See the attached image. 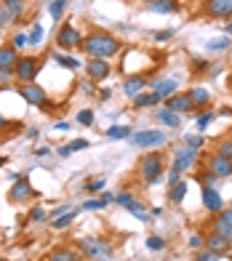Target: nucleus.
<instances>
[{
  "mask_svg": "<svg viewBox=\"0 0 232 261\" xmlns=\"http://www.w3.org/2000/svg\"><path fill=\"white\" fill-rule=\"evenodd\" d=\"M91 59H110L112 56H118L120 54V40L118 38H112V35L107 32H91L83 38V45H80Z\"/></svg>",
  "mask_w": 232,
  "mask_h": 261,
  "instance_id": "obj_1",
  "label": "nucleus"
},
{
  "mask_svg": "<svg viewBox=\"0 0 232 261\" xmlns=\"http://www.w3.org/2000/svg\"><path fill=\"white\" fill-rule=\"evenodd\" d=\"M78 251L91 261H112L115 251L104 237H91V234H80L78 237Z\"/></svg>",
  "mask_w": 232,
  "mask_h": 261,
  "instance_id": "obj_2",
  "label": "nucleus"
},
{
  "mask_svg": "<svg viewBox=\"0 0 232 261\" xmlns=\"http://www.w3.org/2000/svg\"><path fill=\"white\" fill-rule=\"evenodd\" d=\"M163 173H166L163 155L149 149L147 155L142 158V163H139V176H142V181H144L147 187H152V184H158L160 179H163Z\"/></svg>",
  "mask_w": 232,
  "mask_h": 261,
  "instance_id": "obj_3",
  "label": "nucleus"
},
{
  "mask_svg": "<svg viewBox=\"0 0 232 261\" xmlns=\"http://www.w3.org/2000/svg\"><path fill=\"white\" fill-rule=\"evenodd\" d=\"M136 149H158L168 144V130H158V128H147V130H134V136L128 139Z\"/></svg>",
  "mask_w": 232,
  "mask_h": 261,
  "instance_id": "obj_4",
  "label": "nucleus"
},
{
  "mask_svg": "<svg viewBox=\"0 0 232 261\" xmlns=\"http://www.w3.org/2000/svg\"><path fill=\"white\" fill-rule=\"evenodd\" d=\"M56 45H59V51H75L83 45V35L75 24H62L56 32Z\"/></svg>",
  "mask_w": 232,
  "mask_h": 261,
  "instance_id": "obj_5",
  "label": "nucleus"
},
{
  "mask_svg": "<svg viewBox=\"0 0 232 261\" xmlns=\"http://www.w3.org/2000/svg\"><path fill=\"white\" fill-rule=\"evenodd\" d=\"M40 72V62L35 56H19V62L14 67V77L19 83H35V77H38Z\"/></svg>",
  "mask_w": 232,
  "mask_h": 261,
  "instance_id": "obj_6",
  "label": "nucleus"
},
{
  "mask_svg": "<svg viewBox=\"0 0 232 261\" xmlns=\"http://www.w3.org/2000/svg\"><path fill=\"white\" fill-rule=\"evenodd\" d=\"M195 160H198V149L182 144V147L173 149V163H171V168L179 171V173H182V171H190L192 165H195Z\"/></svg>",
  "mask_w": 232,
  "mask_h": 261,
  "instance_id": "obj_7",
  "label": "nucleus"
},
{
  "mask_svg": "<svg viewBox=\"0 0 232 261\" xmlns=\"http://www.w3.org/2000/svg\"><path fill=\"white\" fill-rule=\"evenodd\" d=\"M176 88H179V83L173 80V77H158V80L149 83V91H152L160 101H166V99L173 96V93H179Z\"/></svg>",
  "mask_w": 232,
  "mask_h": 261,
  "instance_id": "obj_8",
  "label": "nucleus"
},
{
  "mask_svg": "<svg viewBox=\"0 0 232 261\" xmlns=\"http://www.w3.org/2000/svg\"><path fill=\"white\" fill-rule=\"evenodd\" d=\"M19 96L24 99L27 104H32V107H45L48 104V99H45V88L35 86V83H24V86L19 88Z\"/></svg>",
  "mask_w": 232,
  "mask_h": 261,
  "instance_id": "obj_9",
  "label": "nucleus"
},
{
  "mask_svg": "<svg viewBox=\"0 0 232 261\" xmlns=\"http://www.w3.org/2000/svg\"><path fill=\"white\" fill-rule=\"evenodd\" d=\"M123 93H125V96H128L131 101L139 96V93H144L147 88H149V83H147V77L144 75H128V77H125L123 80Z\"/></svg>",
  "mask_w": 232,
  "mask_h": 261,
  "instance_id": "obj_10",
  "label": "nucleus"
},
{
  "mask_svg": "<svg viewBox=\"0 0 232 261\" xmlns=\"http://www.w3.org/2000/svg\"><path fill=\"white\" fill-rule=\"evenodd\" d=\"M203 208L208 211V213H222L224 211V200H222V195H219V189L216 187H203Z\"/></svg>",
  "mask_w": 232,
  "mask_h": 261,
  "instance_id": "obj_11",
  "label": "nucleus"
},
{
  "mask_svg": "<svg viewBox=\"0 0 232 261\" xmlns=\"http://www.w3.org/2000/svg\"><path fill=\"white\" fill-rule=\"evenodd\" d=\"M208 173H214L216 179H227V176H232V160L214 152V155L208 158Z\"/></svg>",
  "mask_w": 232,
  "mask_h": 261,
  "instance_id": "obj_12",
  "label": "nucleus"
},
{
  "mask_svg": "<svg viewBox=\"0 0 232 261\" xmlns=\"http://www.w3.org/2000/svg\"><path fill=\"white\" fill-rule=\"evenodd\" d=\"M86 72H88V77L94 80V83H101V80L110 77L112 67H110L107 59H91V62L86 64Z\"/></svg>",
  "mask_w": 232,
  "mask_h": 261,
  "instance_id": "obj_13",
  "label": "nucleus"
},
{
  "mask_svg": "<svg viewBox=\"0 0 232 261\" xmlns=\"http://www.w3.org/2000/svg\"><path fill=\"white\" fill-rule=\"evenodd\" d=\"M163 104H166V110L176 112V115H184V112H192V110H195V104H192V99H190V93H173V96L166 99Z\"/></svg>",
  "mask_w": 232,
  "mask_h": 261,
  "instance_id": "obj_14",
  "label": "nucleus"
},
{
  "mask_svg": "<svg viewBox=\"0 0 232 261\" xmlns=\"http://www.w3.org/2000/svg\"><path fill=\"white\" fill-rule=\"evenodd\" d=\"M205 14L216 16V19H227L232 16V0H205Z\"/></svg>",
  "mask_w": 232,
  "mask_h": 261,
  "instance_id": "obj_15",
  "label": "nucleus"
},
{
  "mask_svg": "<svg viewBox=\"0 0 232 261\" xmlns=\"http://www.w3.org/2000/svg\"><path fill=\"white\" fill-rule=\"evenodd\" d=\"M32 195H35V189H32V184H30L27 176L16 179L14 189H11V200H14V203H24V200H30Z\"/></svg>",
  "mask_w": 232,
  "mask_h": 261,
  "instance_id": "obj_16",
  "label": "nucleus"
},
{
  "mask_svg": "<svg viewBox=\"0 0 232 261\" xmlns=\"http://www.w3.org/2000/svg\"><path fill=\"white\" fill-rule=\"evenodd\" d=\"M16 62H19V51L14 48V45H3V48H0V69L14 72Z\"/></svg>",
  "mask_w": 232,
  "mask_h": 261,
  "instance_id": "obj_17",
  "label": "nucleus"
},
{
  "mask_svg": "<svg viewBox=\"0 0 232 261\" xmlns=\"http://www.w3.org/2000/svg\"><path fill=\"white\" fill-rule=\"evenodd\" d=\"M187 93H190V99H192V104H195V110H200V107L211 104V91H208L205 86H195V88H190Z\"/></svg>",
  "mask_w": 232,
  "mask_h": 261,
  "instance_id": "obj_18",
  "label": "nucleus"
},
{
  "mask_svg": "<svg viewBox=\"0 0 232 261\" xmlns=\"http://www.w3.org/2000/svg\"><path fill=\"white\" fill-rule=\"evenodd\" d=\"M176 8V0H147V11L152 14H173Z\"/></svg>",
  "mask_w": 232,
  "mask_h": 261,
  "instance_id": "obj_19",
  "label": "nucleus"
},
{
  "mask_svg": "<svg viewBox=\"0 0 232 261\" xmlns=\"http://www.w3.org/2000/svg\"><path fill=\"white\" fill-rule=\"evenodd\" d=\"M229 245H232V243H229V240H224V237H222V234H216V232H211V234L205 237V248H211V251L222 253V256L229 251Z\"/></svg>",
  "mask_w": 232,
  "mask_h": 261,
  "instance_id": "obj_20",
  "label": "nucleus"
},
{
  "mask_svg": "<svg viewBox=\"0 0 232 261\" xmlns=\"http://www.w3.org/2000/svg\"><path fill=\"white\" fill-rule=\"evenodd\" d=\"M155 117H158V123H163L168 128H179L182 125V115L166 110V107H163V110H155Z\"/></svg>",
  "mask_w": 232,
  "mask_h": 261,
  "instance_id": "obj_21",
  "label": "nucleus"
},
{
  "mask_svg": "<svg viewBox=\"0 0 232 261\" xmlns=\"http://www.w3.org/2000/svg\"><path fill=\"white\" fill-rule=\"evenodd\" d=\"M229 45H232V38H229V35H222V38H211V40H208L205 51L208 54H224Z\"/></svg>",
  "mask_w": 232,
  "mask_h": 261,
  "instance_id": "obj_22",
  "label": "nucleus"
},
{
  "mask_svg": "<svg viewBox=\"0 0 232 261\" xmlns=\"http://www.w3.org/2000/svg\"><path fill=\"white\" fill-rule=\"evenodd\" d=\"M104 136L112 139V141H120V139H131L134 136V128L131 125H110L104 130Z\"/></svg>",
  "mask_w": 232,
  "mask_h": 261,
  "instance_id": "obj_23",
  "label": "nucleus"
},
{
  "mask_svg": "<svg viewBox=\"0 0 232 261\" xmlns=\"http://www.w3.org/2000/svg\"><path fill=\"white\" fill-rule=\"evenodd\" d=\"M158 104H160V99L155 96L152 91H144V93H139V96L134 99L136 110H149V107H158Z\"/></svg>",
  "mask_w": 232,
  "mask_h": 261,
  "instance_id": "obj_24",
  "label": "nucleus"
},
{
  "mask_svg": "<svg viewBox=\"0 0 232 261\" xmlns=\"http://www.w3.org/2000/svg\"><path fill=\"white\" fill-rule=\"evenodd\" d=\"M112 200H115V195H107V192H104L99 200H86V203L80 205V211H104V208L112 203Z\"/></svg>",
  "mask_w": 232,
  "mask_h": 261,
  "instance_id": "obj_25",
  "label": "nucleus"
},
{
  "mask_svg": "<svg viewBox=\"0 0 232 261\" xmlns=\"http://www.w3.org/2000/svg\"><path fill=\"white\" fill-rule=\"evenodd\" d=\"M187 189H190V184L187 181H176L173 187H168V200L171 203H184V195H187Z\"/></svg>",
  "mask_w": 232,
  "mask_h": 261,
  "instance_id": "obj_26",
  "label": "nucleus"
},
{
  "mask_svg": "<svg viewBox=\"0 0 232 261\" xmlns=\"http://www.w3.org/2000/svg\"><path fill=\"white\" fill-rule=\"evenodd\" d=\"M80 149H88V141L86 139H72L69 144L59 147V158H69V155H75V152H80Z\"/></svg>",
  "mask_w": 232,
  "mask_h": 261,
  "instance_id": "obj_27",
  "label": "nucleus"
},
{
  "mask_svg": "<svg viewBox=\"0 0 232 261\" xmlns=\"http://www.w3.org/2000/svg\"><path fill=\"white\" fill-rule=\"evenodd\" d=\"M54 62L59 64V67H64V69H78L80 67V62L78 59H72V56H67V54H62V51H54Z\"/></svg>",
  "mask_w": 232,
  "mask_h": 261,
  "instance_id": "obj_28",
  "label": "nucleus"
},
{
  "mask_svg": "<svg viewBox=\"0 0 232 261\" xmlns=\"http://www.w3.org/2000/svg\"><path fill=\"white\" fill-rule=\"evenodd\" d=\"M3 8L8 11L11 19H19L24 14V0H3Z\"/></svg>",
  "mask_w": 232,
  "mask_h": 261,
  "instance_id": "obj_29",
  "label": "nucleus"
},
{
  "mask_svg": "<svg viewBox=\"0 0 232 261\" xmlns=\"http://www.w3.org/2000/svg\"><path fill=\"white\" fill-rule=\"evenodd\" d=\"M67 6H69V0H51V3H48V14H51V19H54V21H59V19L64 16Z\"/></svg>",
  "mask_w": 232,
  "mask_h": 261,
  "instance_id": "obj_30",
  "label": "nucleus"
},
{
  "mask_svg": "<svg viewBox=\"0 0 232 261\" xmlns=\"http://www.w3.org/2000/svg\"><path fill=\"white\" fill-rule=\"evenodd\" d=\"M48 261H80V256L69 248H56V251L48 256Z\"/></svg>",
  "mask_w": 232,
  "mask_h": 261,
  "instance_id": "obj_31",
  "label": "nucleus"
},
{
  "mask_svg": "<svg viewBox=\"0 0 232 261\" xmlns=\"http://www.w3.org/2000/svg\"><path fill=\"white\" fill-rule=\"evenodd\" d=\"M80 213V208H72L69 213H64V216H59V219H54L51 224H54V229H64V227H69V224L75 221V216Z\"/></svg>",
  "mask_w": 232,
  "mask_h": 261,
  "instance_id": "obj_32",
  "label": "nucleus"
},
{
  "mask_svg": "<svg viewBox=\"0 0 232 261\" xmlns=\"http://www.w3.org/2000/svg\"><path fill=\"white\" fill-rule=\"evenodd\" d=\"M214 232H216V234H222L224 240H229V243H232V224L222 221V219H219V216L214 219Z\"/></svg>",
  "mask_w": 232,
  "mask_h": 261,
  "instance_id": "obj_33",
  "label": "nucleus"
},
{
  "mask_svg": "<svg viewBox=\"0 0 232 261\" xmlns=\"http://www.w3.org/2000/svg\"><path fill=\"white\" fill-rule=\"evenodd\" d=\"M184 144H187V147H192V149H203L205 147V139L200 136V134H184Z\"/></svg>",
  "mask_w": 232,
  "mask_h": 261,
  "instance_id": "obj_34",
  "label": "nucleus"
},
{
  "mask_svg": "<svg viewBox=\"0 0 232 261\" xmlns=\"http://www.w3.org/2000/svg\"><path fill=\"white\" fill-rule=\"evenodd\" d=\"M144 245L149 248V251H163V248H166V240H163V237H158V234H149L147 240H144Z\"/></svg>",
  "mask_w": 232,
  "mask_h": 261,
  "instance_id": "obj_35",
  "label": "nucleus"
},
{
  "mask_svg": "<svg viewBox=\"0 0 232 261\" xmlns=\"http://www.w3.org/2000/svg\"><path fill=\"white\" fill-rule=\"evenodd\" d=\"M30 221H32V224H43V221H48V213H45V208H43V205L32 208V211H30Z\"/></svg>",
  "mask_w": 232,
  "mask_h": 261,
  "instance_id": "obj_36",
  "label": "nucleus"
},
{
  "mask_svg": "<svg viewBox=\"0 0 232 261\" xmlns=\"http://www.w3.org/2000/svg\"><path fill=\"white\" fill-rule=\"evenodd\" d=\"M216 155H222V158H229V160H232V139L219 141V144H216Z\"/></svg>",
  "mask_w": 232,
  "mask_h": 261,
  "instance_id": "obj_37",
  "label": "nucleus"
},
{
  "mask_svg": "<svg viewBox=\"0 0 232 261\" xmlns=\"http://www.w3.org/2000/svg\"><path fill=\"white\" fill-rule=\"evenodd\" d=\"M104 187H107V179H91V181L86 184V192L96 195V192H104Z\"/></svg>",
  "mask_w": 232,
  "mask_h": 261,
  "instance_id": "obj_38",
  "label": "nucleus"
},
{
  "mask_svg": "<svg viewBox=\"0 0 232 261\" xmlns=\"http://www.w3.org/2000/svg\"><path fill=\"white\" fill-rule=\"evenodd\" d=\"M43 35H45V32H43V27H40V24H35V27H32V32L27 35V45H38V43L43 40Z\"/></svg>",
  "mask_w": 232,
  "mask_h": 261,
  "instance_id": "obj_39",
  "label": "nucleus"
},
{
  "mask_svg": "<svg viewBox=\"0 0 232 261\" xmlns=\"http://www.w3.org/2000/svg\"><path fill=\"white\" fill-rule=\"evenodd\" d=\"M115 203L123 205V208H128V205H134V203H136V197H134L131 192H118V195H115Z\"/></svg>",
  "mask_w": 232,
  "mask_h": 261,
  "instance_id": "obj_40",
  "label": "nucleus"
},
{
  "mask_svg": "<svg viewBox=\"0 0 232 261\" xmlns=\"http://www.w3.org/2000/svg\"><path fill=\"white\" fill-rule=\"evenodd\" d=\"M187 243H190V248H195V251H203V248H205V237L200 232H195V234L187 237Z\"/></svg>",
  "mask_w": 232,
  "mask_h": 261,
  "instance_id": "obj_41",
  "label": "nucleus"
},
{
  "mask_svg": "<svg viewBox=\"0 0 232 261\" xmlns=\"http://www.w3.org/2000/svg\"><path fill=\"white\" fill-rule=\"evenodd\" d=\"M219 258H222V253L211 251V248H203V251L195 256V261H219Z\"/></svg>",
  "mask_w": 232,
  "mask_h": 261,
  "instance_id": "obj_42",
  "label": "nucleus"
},
{
  "mask_svg": "<svg viewBox=\"0 0 232 261\" xmlns=\"http://www.w3.org/2000/svg\"><path fill=\"white\" fill-rule=\"evenodd\" d=\"M214 117H216V112H211V110H208V112H203V115L198 117V128H200V130H205L208 125L214 123Z\"/></svg>",
  "mask_w": 232,
  "mask_h": 261,
  "instance_id": "obj_43",
  "label": "nucleus"
},
{
  "mask_svg": "<svg viewBox=\"0 0 232 261\" xmlns=\"http://www.w3.org/2000/svg\"><path fill=\"white\" fill-rule=\"evenodd\" d=\"M78 123L80 125H94V112H91V110H80L78 112Z\"/></svg>",
  "mask_w": 232,
  "mask_h": 261,
  "instance_id": "obj_44",
  "label": "nucleus"
},
{
  "mask_svg": "<svg viewBox=\"0 0 232 261\" xmlns=\"http://www.w3.org/2000/svg\"><path fill=\"white\" fill-rule=\"evenodd\" d=\"M11 45H14L16 51H19V48H24V45H27V35H24V32H16V35H14V40H11Z\"/></svg>",
  "mask_w": 232,
  "mask_h": 261,
  "instance_id": "obj_45",
  "label": "nucleus"
},
{
  "mask_svg": "<svg viewBox=\"0 0 232 261\" xmlns=\"http://www.w3.org/2000/svg\"><path fill=\"white\" fill-rule=\"evenodd\" d=\"M168 38H173V30H160V32L155 35L158 43H163V40H168Z\"/></svg>",
  "mask_w": 232,
  "mask_h": 261,
  "instance_id": "obj_46",
  "label": "nucleus"
},
{
  "mask_svg": "<svg viewBox=\"0 0 232 261\" xmlns=\"http://www.w3.org/2000/svg\"><path fill=\"white\" fill-rule=\"evenodd\" d=\"M11 21H14V19H11V16H8V11H6L3 6H0V27H6V24H11Z\"/></svg>",
  "mask_w": 232,
  "mask_h": 261,
  "instance_id": "obj_47",
  "label": "nucleus"
},
{
  "mask_svg": "<svg viewBox=\"0 0 232 261\" xmlns=\"http://www.w3.org/2000/svg\"><path fill=\"white\" fill-rule=\"evenodd\" d=\"M216 216L222 219V221H227V224H232V208H224L222 213H216Z\"/></svg>",
  "mask_w": 232,
  "mask_h": 261,
  "instance_id": "obj_48",
  "label": "nucleus"
},
{
  "mask_svg": "<svg viewBox=\"0 0 232 261\" xmlns=\"http://www.w3.org/2000/svg\"><path fill=\"white\" fill-rule=\"evenodd\" d=\"M69 211H72L69 205H59V208H56V211L51 213V216H54V219H59V216H64V213H69Z\"/></svg>",
  "mask_w": 232,
  "mask_h": 261,
  "instance_id": "obj_49",
  "label": "nucleus"
},
{
  "mask_svg": "<svg viewBox=\"0 0 232 261\" xmlns=\"http://www.w3.org/2000/svg\"><path fill=\"white\" fill-rule=\"evenodd\" d=\"M48 155H51L48 147H38V149H35V158H48Z\"/></svg>",
  "mask_w": 232,
  "mask_h": 261,
  "instance_id": "obj_50",
  "label": "nucleus"
},
{
  "mask_svg": "<svg viewBox=\"0 0 232 261\" xmlns=\"http://www.w3.org/2000/svg\"><path fill=\"white\" fill-rule=\"evenodd\" d=\"M96 96H99V101H107V99L112 96V91H110V88H101V91L96 93Z\"/></svg>",
  "mask_w": 232,
  "mask_h": 261,
  "instance_id": "obj_51",
  "label": "nucleus"
},
{
  "mask_svg": "<svg viewBox=\"0 0 232 261\" xmlns=\"http://www.w3.org/2000/svg\"><path fill=\"white\" fill-rule=\"evenodd\" d=\"M208 62H200V59H195V72H205Z\"/></svg>",
  "mask_w": 232,
  "mask_h": 261,
  "instance_id": "obj_52",
  "label": "nucleus"
},
{
  "mask_svg": "<svg viewBox=\"0 0 232 261\" xmlns=\"http://www.w3.org/2000/svg\"><path fill=\"white\" fill-rule=\"evenodd\" d=\"M54 130H69V125L62 120V123H54Z\"/></svg>",
  "mask_w": 232,
  "mask_h": 261,
  "instance_id": "obj_53",
  "label": "nucleus"
},
{
  "mask_svg": "<svg viewBox=\"0 0 232 261\" xmlns=\"http://www.w3.org/2000/svg\"><path fill=\"white\" fill-rule=\"evenodd\" d=\"M27 139H38V128H27Z\"/></svg>",
  "mask_w": 232,
  "mask_h": 261,
  "instance_id": "obj_54",
  "label": "nucleus"
},
{
  "mask_svg": "<svg viewBox=\"0 0 232 261\" xmlns=\"http://www.w3.org/2000/svg\"><path fill=\"white\" fill-rule=\"evenodd\" d=\"M80 88H83L86 93H91V91H94V86H91V83H80Z\"/></svg>",
  "mask_w": 232,
  "mask_h": 261,
  "instance_id": "obj_55",
  "label": "nucleus"
},
{
  "mask_svg": "<svg viewBox=\"0 0 232 261\" xmlns=\"http://www.w3.org/2000/svg\"><path fill=\"white\" fill-rule=\"evenodd\" d=\"M6 128H8V120H6L3 115H0V130H6Z\"/></svg>",
  "mask_w": 232,
  "mask_h": 261,
  "instance_id": "obj_56",
  "label": "nucleus"
},
{
  "mask_svg": "<svg viewBox=\"0 0 232 261\" xmlns=\"http://www.w3.org/2000/svg\"><path fill=\"white\" fill-rule=\"evenodd\" d=\"M224 35H229V38H232V21H229V24L224 27Z\"/></svg>",
  "mask_w": 232,
  "mask_h": 261,
  "instance_id": "obj_57",
  "label": "nucleus"
},
{
  "mask_svg": "<svg viewBox=\"0 0 232 261\" xmlns=\"http://www.w3.org/2000/svg\"><path fill=\"white\" fill-rule=\"evenodd\" d=\"M3 165H6V158H0V168H3Z\"/></svg>",
  "mask_w": 232,
  "mask_h": 261,
  "instance_id": "obj_58",
  "label": "nucleus"
},
{
  "mask_svg": "<svg viewBox=\"0 0 232 261\" xmlns=\"http://www.w3.org/2000/svg\"><path fill=\"white\" fill-rule=\"evenodd\" d=\"M0 261H8V258H3V256H0Z\"/></svg>",
  "mask_w": 232,
  "mask_h": 261,
  "instance_id": "obj_59",
  "label": "nucleus"
},
{
  "mask_svg": "<svg viewBox=\"0 0 232 261\" xmlns=\"http://www.w3.org/2000/svg\"><path fill=\"white\" fill-rule=\"evenodd\" d=\"M45 3H51V0H45Z\"/></svg>",
  "mask_w": 232,
  "mask_h": 261,
  "instance_id": "obj_60",
  "label": "nucleus"
}]
</instances>
